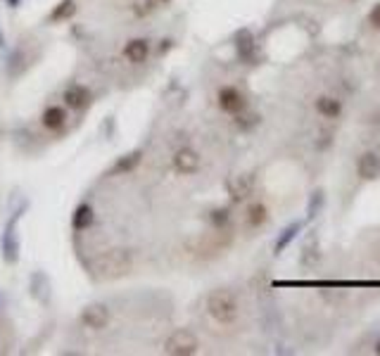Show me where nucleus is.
<instances>
[{
  "label": "nucleus",
  "mask_w": 380,
  "mask_h": 356,
  "mask_svg": "<svg viewBox=\"0 0 380 356\" xmlns=\"http://www.w3.org/2000/svg\"><path fill=\"white\" fill-rule=\"evenodd\" d=\"M207 314H210L219 326H233L238 321L240 314V304L235 293H231L228 288H217L207 295Z\"/></svg>",
  "instance_id": "f257e3e1"
},
{
  "label": "nucleus",
  "mask_w": 380,
  "mask_h": 356,
  "mask_svg": "<svg viewBox=\"0 0 380 356\" xmlns=\"http://www.w3.org/2000/svg\"><path fill=\"white\" fill-rule=\"evenodd\" d=\"M133 266V257L128 250H121V247H114V250H107L103 255L95 257L93 261V271L95 276L105 278V280H114L121 278L131 271Z\"/></svg>",
  "instance_id": "f03ea898"
},
{
  "label": "nucleus",
  "mask_w": 380,
  "mask_h": 356,
  "mask_svg": "<svg viewBox=\"0 0 380 356\" xmlns=\"http://www.w3.org/2000/svg\"><path fill=\"white\" fill-rule=\"evenodd\" d=\"M197 347H200V342H197L195 333H190L188 328H179V330L171 333L167 337V342H164V354L192 356V354H197Z\"/></svg>",
  "instance_id": "7ed1b4c3"
},
{
  "label": "nucleus",
  "mask_w": 380,
  "mask_h": 356,
  "mask_svg": "<svg viewBox=\"0 0 380 356\" xmlns=\"http://www.w3.org/2000/svg\"><path fill=\"white\" fill-rule=\"evenodd\" d=\"M110 318H112L110 309H107L105 304H100V301H95V304L86 306L81 316H79V321H81L88 330H105V328L110 326Z\"/></svg>",
  "instance_id": "20e7f679"
},
{
  "label": "nucleus",
  "mask_w": 380,
  "mask_h": 356,
  "mask_svg": "<svg viewBox=\"0 0 380 356\" xmlns=\"http://www.w3.org/2000/svg\"><path fill=\"white\" fill-rule=\"evenodd\" d=\"M254 174H235L228 178V183H226V190H228V195H231L233 202H245L250 195L254 192Z\"/></svg>",
  "instance_id": "39448f33"
},
{
  "label": "nucleus",
  "mask_w": 380,
  "mask_h": 356,
  "mask_svg": "<svg viewBox=\"0 0 380 356\" xmlns=\"http://www.w3.org/2000/svg\"><path fill=\"white\" fill-rule=\"evenodd\" d=\"M219 107L235 117L243 110H248V100H245V95L240 93L235 86H223V88L219 90Z\"/></svg>",
  "instance_id": "423d86ee"
},
{
  "label": "nucleus",
  "mask_w": 380,
  "mask_h": 356,
  "mask_svg": "<svg viewBox=\"0 0 380 356\" xmlns=\"http://www.w3.org/2000/svg\"><path fill=\"white\" fill-rule=\"evenodd\" d=\"M174 169L183 176H190L200 169V155L195 152L192 148H181L176 150L174 155Z\"/></svg>",
  "instance_id": "0eeeda50"
},
{
  "label": "nucleus",
  "mask_w": 380,
  "mask_h": 356,
  "mask_svg": "<svg viewBox=\"0 0 380 356\" xmlns=\"http://www.w3.org/2000/svg\"><path fill=\"white\" fill-rule=\"evenodd\" d=\"M357 174L361 181H376L380 178V157L376 152H363L357 159Z\"/></svg>",
  "instance_id": "6e6552de"
},
{
  "label": "nucleus",
  "mask_w": 380,
  "mask_h": 356,
  "mask_svg": "<svg viewBox=\"0 0 380 356\" xmlns=\"http://www.w3.org/2000/svg\"><path fill=\"white\" fill-rule=\"evenodd\" d=\"M235 50H238V57L243 59V62H248V64L254 62V57H257V43H254L252 31L243 29L238 36H235Z\"/></svg>",
  "instance_id": "1a4fd4ad"
},
{
  "label": "nucleus",
  "mask_w": 380,
  "mask_h": 356,
  "mask_svg": "<svg viewBox=\"0 0 380 356\" xmlns=\"http://www.w3.org/2000/svg\"><path fill=\"white\" fill-rule=\"evenodd\" d=\"M88 102H90V93H88V88L81 83H74L64 90V105L72 107V110H83Z\"/></svg>",
  "instance_id": "9d476101"
},
{
  "label": "nucleus",
  "mask_w": 380,
  "mask_h": 356,
  "mask_svg": "<svg viewBox=\"0 0 380 356\" xmlns=\"http://www.w3.org/2000/svg\"><path fill=\"white\" fill-rule=\"evenodd\" d=\"M150 55V43L146 39H131L124 48V57L131 64H141L146 62Z\"/></svg>",
  "instance_id": "9b49d317"
},
{
  "label": "nucleus",
  "mask_w": 380,
  "mask_h": 356,
  "mask_svg": "<svg viewBox=\"0 0 380 356\" xmlns=\"http://www.w3.org/2000/svg\"><path fill=\"white\" fill-rule=\"evenodd\" d=\"M314 107H317V112L323 119H338L342 115V102L338 98H333V95H321V98L314 102Z\"/></svg>",
  "instance_id": "f8f14e48"
},
{
  "label": "nucleus",
  "mask_w": 380,
  "mask_h": 356,
  "mask_svg": "<svg viewBox=\"0 0 380 356\" xmlns=\"http://www.w3.org/2000/svg\"><path fill=\"white\" fill-rule=\"evenodd\" d=\"M64 121H67V112H64L60 105H52L43 112V126L50 128V131H60Z\"/></svg>",
  "instance_id": "ddd939ff"
},
{
  "label": "nucleus",
  "mask_w": 380,
  "mask_h": 356,
  "mask_svg": "<svg viewBox=\"0 0 380 356\" xmlns=\"http://www.w3.org/2000/svg\"><path fill=\"white\" fill-rule=\"evenodd\" d=\"M17 252H19V245H17V235H14V221H10L3 237V257L8 259L10 264H14L17 261Z\"/></svg>",
  "instance_id": "4468645a"
},
{
  "label": "nucleus",
  "mask_w": 380,
  "mask_h": 356,
  "mask_svg": "<svg viewBox=\"0 0 380 356\" xmlns=\"http://www.w3.org/2000/svg\"><path fill=\"white\" fill-rule=\"evenodd\" d=\"M266 221H269V209H266L261 202L250 204V209H248V226L250 228H261Z\"/></svg>",
  "instance_id": "2eb2a0df"
},
{
  "label": "nucleus",
  "mask_w": 380,
  "mask_h": 356,
  "mask_svg": "<svg viewBox=\"0 0 380 356\" xmlns=\"http://www.w3.org/2000/svg\"><path fill=\"white\" fill-rule=\"evenodd\" d=\"M93 219H95L93 207H90V204H79L77 212H74L72 224H74V228H77V230H86L90 224H93Z\"/></svg>",
  "instance_id": "dca6fc26"
},
{
  "label": "nucleus",
  "mask_w": 380,
  "mask_h": 356,
  "mask_svg": "<svg viewBox=\"0 0 380 356\" xmlns=\"http://www.w3.org/2000/svg\"><path fill=\"white\" fill-rule=\"evenodd\" d=\"M141 157H143L141 152H131V155H126V157H121V159L114 164V171H117V174H126V171H133L138 164H141Z\"/></svg>",
  "instance_id": "f3484780"
},
{
  "label": "nucleus",
  "mask_w": 380,
  "mask_h": 356,
  "mask_svg": "<svg viewBox=\"0 0 380 356\" xmlns=\"http://www.w3.org/2000/svg\"><path fill=\"white\" fill-rule=\"evenodd\" d=\"M261 121V117L257 115V112H248V110H243L240 115H235V123H238L243 131H250V128H254L257 123Z\"/></svg>",
  "instance_id": "a211bd4d"
},
{
  "label": "nucleus",
  "mask_w": 380,
  "mask_h": 356,
  "mask_svg": "<svg viewBox=\"0 0 380 356\" xmlns=\"http://www.w3.org/2000/svg\"><path fill=\"white\" fill-rule=\"evenodd\" d=\"M74 12H77V5H74L72 0H64V3H60V5H57L55 10H52L50 19H52V21L69 19V17H74Z\"/></svg>",
  "instance_id": "6ab92c4d"
},
{
  "label": "nucleus",
  "mask_w": 380,
  "mask_h": 356,
  "mask_svg": "<svg viewBox=\"0 0 380 356\" xmlns=\"http://www.w3.org/2000/svg\"><path fill=\"white\" fill-rule=\"evenodd\" d=\"M228 221H231V212H228L226 207H221V209H214V212L210 214V224H212L217 230L226 228V226H228Z\"/></svg>",
  "instance_id": "aec40b11"
},
{
  "label": "nucleus",
  "mask_w": 380,
  "mask_h": 356,
  "mask_svg": "<svg viewBox=\"0 0 380 356\" xmlns=\"http://www.w3.org/2000/svg\"><path fill=\"white\" fill-rule=\"evenodd\" d=\"M154 3L157 0H133V14L136 17H148V14H152Z\"/></svg>",
  "instance_id": "412c9836"
},
{
  "label": "nucleus",
  "mask_w": 380,
  "mask_h": 356,
  "mask_svg": "<svg viewBox=\"0 0 380 356\" xmlns=\"http://www.w3.org/2000/svg\"><path fill=\"white\" fill-rule=\"evenodd\" d=\"M297 228H299V226L295 224V226H290V228H288V230H286V235H283V237H281V240H278V242H276V252H281V250H283V247H286V245H288V242H290V240H292V237H295V233H297Z\"/></svg>",
  "instance_id": "4be33fe9"
},
{
  "label": "nucleus",
  "mask_w": 380,
  "mask_h": 356,
  "mask_svg": "<svg viewBox=\"0 0 380 356\" xmlns=\"http://www.w3.org/2000/svg\"><path fill=\"white\" fill-rule=\"evenodd\" d=\"M368 21H371L373 29H380V3L373 5V10L368 12Z\"/></svg>",
  "instance_id": "5701e85b"
},
{
  "label": "nucleus",
  "mask_w": 380,
  "mask_h": 356,
  "mask_svg": "<svg viewBox=\"0 0 380 356\" xmlns=\"http://www.w3.org/2000/svg\"><path fill=\"white\" fill-rule=\"evenodd\" d=\"M373 352H376V354H380V339H378V342H376V347H373Z\"/></svg>",
  "instance_id": "b1692460"
},
{
  "label": "nucleus",
  "mask_w": 380,
  "mask_h": 356,
  "mask_svg": "<svg viewBox=\"0 0 380 356\" xmlns=\"http://www.w3.org/2000/svg\"><path fill=\"white\" fill-rule=\"evenodd\" d=\"M159 3H167V0H159Z\"/></svg>",
  "instance_id": "393cba45"
},
{
  "label": "nucleus",
  "mask_w": 380,
  "mask_h": 356,
  "mask_svg": "<svg viewBox=\"0 0 380 356\" xmlns=\"http://www.w3.org/2000/svg\"><path fill=\"white\" fill-rule=\"evenodd\" d=\"M350 3H354V0H350Z\"/></svg>",
  "instance_id": "a878e982"
}]
</instances>
